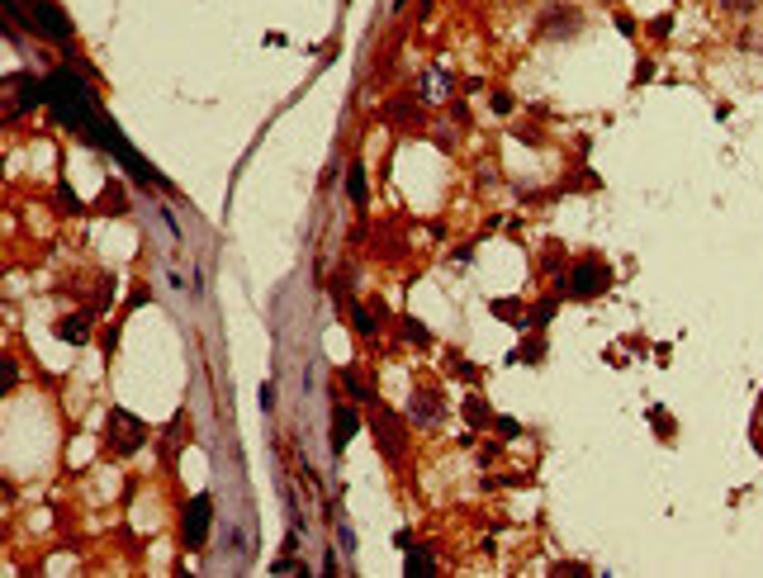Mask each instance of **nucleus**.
Segmentation results:
<instances>
[{"label":"nucleus","instance_id":"f257e3e1","mask_svg":"<svg viewBox=\"0 0 763 578\" xmlns=\"http://www.w3.org/2000/svg\"><path fill=\"white\" fill-rule=\"evenodd\" d=\"M759 0H721V10H730V15H749Z\"/></svg>","mask_w":763,"mask_h":578}]
</instances>
